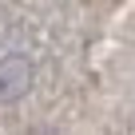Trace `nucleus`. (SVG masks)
Returning a JSON list of instances; mask_svg holds the SVG:
<instances>
[{"instance_id":"1","label":"nucleus","mask_w":135,"mask_h":135,"mask_svg":"<svg viewBox=\"0 0 135 135\" xmlns=\"http://www.w3.org/2000/svg\"><path fill=\"white\" fill-rule=\"evenodd\" d=\"M32 76H36V68L24 52H8V56H0V103H16L28 95L32 88Z\"/></svg>"}]
</instances>
